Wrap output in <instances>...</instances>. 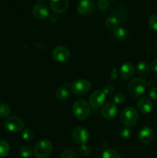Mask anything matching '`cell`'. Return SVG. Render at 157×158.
Segmentation results:
<instances>
[{"mask_svg": "<svg viewBox=\"0 0 157 158\" xmlns=\"http://www.w3.org/2000/svg\"><path fill=\"white\" fill-rule=\"evenodd\" d=\"M90 105L85 100H79L74 103L72 106V113L75 118L84 120L89 117L90 114Z\"/></svg>", "mask_w": 157, "mask_h": 158, "instance_id": "1", "label": "cell"}, {"mask_svg": "<svg viewBox=\"0 0 157 158\" xmlns=\"http://www.w3.org/2000/svg\"><path fill=\"white\" fill-rule=\"evenodd\" d=\"M147 87V83L143 79L135 78L132 80L128 86L129 94L134 97H139L143 95Z\"/></svg>", "mask_w": 157, "mask_h": 158, "instance_id": "2", "label": "cell"}, {"mask_svg": "<svg viewBox=\"0 0 157 158\" xmlns=\"http://www.w3.org/2000/svg\"><path fill=\"white\" fill-rule=\"evenodd\" d=\"M139 120V114L134 108L126 107L122 111L120 120L126 127L134 126Z\"/></svg>", "mask_w": 157, "mask_h": 158, "instance_id": "3", "label": "cell"}, {"mask_svg": "<svg viewBox=\"0 0 157 158\" xmlns=\"http://www.w3.org/2000/svg\"><path fill=\"white\" fill-rule=\"evenodd\" d=\"M52 151V144L49 140H42L34 148V154L37 158H47Z\"/></svg>", "mask_w": 157, "mask_h": 158, "instance_id": "4", "label": "cell"}, {"mask_svg": "<svg viewBox=\"0 0 157 158\" xmlns=\"http://www.w3.org/2000/svg\"><path fill=\"white\" fill-rule=\"evenodd\" d=\"M91 88L89 81L85 79H79L71 84L70 90L73 94L77 96H83L87 94Z\"/></svg>", "mask_w": 157, "mask_h": 158, "instance_id": "5", "label": "cell"}, {"mask_svg": "<svg viewBox=\"0 0 157 158\" xmlns=\"http://www.w3.org/2000/svg\"><path fill=\"white\" fill-rule=\"evenodd\" d=\"M52 56L57 63H66L70 58V52L65 46H57L52 50Z\"/></svg>", "mask_w": 157, "mask_h": 158, "instance_id": "6", "label": "cell"}, {"mask_svg": "<svg viewBox=\"0 0 157 158\" xmlns=\"http://www.w3.org/2000/svg\"><path fill=\"white\" fill-rule=\"evenodd\" d=\"M5 127L11 132H18L24 127V123L18 117H9L5 120Z\"/></svg>", "mask_w": 157, "mask_h": 158, "instance_id": "7", "label": "cell"}, {"mask_svg": "<svg viewBox=\"0 0 157 158\" xmlns=\"http://www.w3.org/2000/svg\"><path fill=\"white\" fill-rule=\"evenodd\" d=\"M72 137L74 141L78 144H86L89 140V134L85 128L78 127L72 131Z\"/></svg>", "mask_w": 157, "mask_h": 158, "instance_id": "8", "label": "cell"}, {"mask_svg": "<svg viewBox=\"0 0 157 158\" xmlns=\"http://www.w3.org/2000/svg\"><path fill=\"white\" fill-rule=\"evenodd\" d=\"M106 94L103 91L96 90L92 93V95L89 97V103L90 106L95 108H99L100 106H103L105 100H106Z\"/></svg>", "mask_w": 157, "mask_h": 158, "instance_id": "9", "label": "cell"}, {"mask_svg": "<svg viewBox=\"0 0 157 158\" xmlns=\"http://www.w3.org/2000/svg\"><path fill=\"white\" fill-rule=\"evenodd\" d=\"M95 9V4L92 0H81L77 6V12L81 15H89Z\"/></svg>", "mask_w": 157, "mask_h": 158, "instance_id": "10", "label": "cell"}, {"mask_svg": "<svg viewBox=\"0 0 157 158\" xmlns=\"http://www.w3.org/2000/svg\"><path fill=\"white\" fill-rule=\"evenodd\" d=\"M32 13L36 19H44L49 15V9L46 5L39 2L35 4L32 8Z\"/></svg>", "mask_w": 157, "mask_h": 158, "instance_id": "11", "label": "cell"}, {"mask_svg": "<svg viewBox=\"0 0 157 158\" xmlns=\"http://www.w3.org/2000/svg\"><path fill=\"white\" fill-rule=\"evenodd\" d=\"M154 137V132L152 129L149 127H143L138 133V138L141 143H149L152 141Z\"/></svg>", "mask_w": 157, "mask_h": 158, "instance_id": "12", "label": "cell"}, {"mask_svg": "<svg viewBox=\"0 0 157 158\" xmlns=\"http://www.w3.org/2000/svg\"><path fill=\"white\" fill-rule=\"evenodd\" d=\"M138 110L143 114H149L153 109V104L151 100L147 97H141L137 102Z\"/></svg>", "mask_w": 157, "mask_h": 158, "instance_id": "13", "label": "cell"}, {"mask_svg": "<svg viewBox=\"0 0 157 158\" xmlns=\"http://www.w3.org/2000/svg\"><path fill=\"white\" fill-rule=\"evenodd\" d=\"M117 114L116 105L114 103H108L104 105L102 109V115L107 120H111L115 117Z\"/></svg>", "mask_w": 157, "mask_h": 158, "instance_id": "14", "label": "cell"}, {"mask_svg": "<svg viewBox=\"0 0 157 158\" xmlns=\"http://www.w3.org/2000/svg\"><path fill=\"white\" fill-rule=\"evenodd\" d=\"M50 6L56 13H63L69 6V0H50Z\"/></svg>", "mask_w": 157, "mask_h": 158, "instance_id": "15", "label": "cell"}, {"mask_svg": "<svg viewBox=\"0 0 157 158\" xmlns=\"http://www.w3.org/2000/svg\"><path fill=\"white\" fill-rule=\"evenodd\" d=\"M135 73V67L131 63H126L121 66L120 76L125 80H130Z\"/></svg>", "mask_w": 157, "mask_h": 158, "instance_id": "16", "label": "cell"}, {"mask_svg": "<svg viewBox=\"0 0 157 158\" xmlns=\"http://www.w3.org/2000/svg\"><path fill=\"white\" fill-rule=\"evenodd\" d=\"M149 72H150V69H149V66L147 63L143 61L138 63V65H137V73H138L140 77H144V78L148 77L149 75Z\"/></svg>", "mask_w": 157, "mask_h": 158, "instance_id": "17", "label": "cell"}, {"mask_svg": "<svg viewBox=\"0 0 157 158\" xmlns=\"http://www.w3.org/2000/svg\"><path fill=\"white\" fill-rule=\"evenodd\" d=\"M112 34H113L114 37L115 39H117L118 40H120V41H123L128 36L127 31L123 27H117L116 29H114Z\"/></svg>", "mask_w": 157, "mask_h": 158, "instance_id": "18", "label": "cell"}, {"mask_svg": "<svg viewBox=\"0 0 157 158\" xmlns=\"http://www.w3.org/2000/svg\"><path fill=\"white\" fill-rule=\"evenodd\" d=\"M55 97L59 100H67L69 97V91L66 87H60L55 92Z\"/></svg>", "mask_w": 157, "mask_h": 158, "instance_id": "19", "label": "cell"}, {"mask_svg": "<svg viewBox=\"0 0 157 158\" xmlns=\"http://www.w3.org/2000/svg\"><path fill=\"white\" fill-rule=\"evenodd\" d=\"M9 144L6 140H0V157H4L9 153Z\"/></svg>", "mask_w": 157, "mask_h": 158, "instance_id": "20", "label": "cell"}, {"mask_svg": "<svg viewBox=\"0 0 157 158\" xmlns=\"http://www.w3.org/2000/svg\"><path fill=\"white\" fill-rule=\"evenodd\" d=\"M118 25H119V20L115 16L108 17L107 19H106V27L109 28V29H112V30L116 29Z\"/></svg>", "mask_w": 157, "mask_h": 158, "instance_id": "21", "label": "cell"}, {"mask_svg": "<svg viewBox=\"0 0 157 158\" xmlns=\"http://www.w3.org/2000/svg\"><path fill=\"white\" fill-rule=\"evenodd\" d=\"M103 158H121L119 154L112 149H107L104 151L102 154Z\"/></svg>", "mask_w": 157, "mask_h": 158, "instance_id": "22", "label": "cell"}, {"mask_svg": "<svg viewBox=\"0 0 157 158\" xmlns=\"http://www.w3.org/2000/svg\"><path fill=\"white\" fill-rule=\"evenodd\" d=\"M19 152L22 157L24 158H28L32 154V150L29 146L25 145V146H22L20 148Z\"/></svg>", "mask_w": 157, "mask_h": 158, "instance_id": "23", "label": "cell"}, {"mask_svg": "<svg viewBox=\"0 0 157 158\" xmlns=\"http://www.w3.org/2000/svg\"><path fill=\"white\" fill-rule=\"evenodd\" d=\"M10 107L6 103H1L0 104V117L5 118L7 117L10 114Z\"/></svg>", "mask_w": 157, "mask_h": 158, "instance_id": "24", "label": "cell"}, {"mask_svg": "<svg viewBox=\"0 0 157 158\" xmlns=\"http://www.w3.org/2000/svg\"><path fill=\"white\" fill-rule=\"evenodd\" d=\"M148 23L151 29L157 31V14H152L148 19Z\"/></svg>", "mask_w": 157, "mask_h": 158, "instance_id": "25", "label": "cell"}, {"mask_svg": "<svg viewBox=\"0 0 157 158\" xmlns=\"http://www.w3.org/2000/svg\"><path fill=\"white\" fill-rule=\"evenodd\" d=\"M22 137L25 140H26V141L31 140L33 138V132L32 131V130L29 129V128H26V129L23 130L22 134Z\"/></svg>", "mask_w": 157, "mask_h": 158, "instance_id": "26", "label": "cell"}, {"mask_svg": "<svg viewBox=\"0 0 157 158\" xmlns=\"http://www.w3.org/2000/svg\"><path fill=\"white\" fill-rule=\"evenodd\" d=\"M61 158H78V156L72 150H65L62 152Z\"/></svg>", "mask_w": 157, "mask_h": 158, "instance_id": "27", "label": "cell"}, {"mask_svg": "<svg viewBox=\"0 0 157 158\" xmlns=\"http://www.w3.org/2000/svg\"><path fill=\"white\" fill-rule=\"evenodd\" d=\"M120 136L123 138H129L132 136V131L129 127H125L120 130Z\"/></svg>", "mask_w": 157, "mask_h": 158, "instance_id": "28", "label": "cell"}, {"mask_svg": "<svg viewBox=\"0 0 157 158\" xmlns=\"http://www.w3.org/2000/svg\"><path fill=\"white\" fill-rule=\"evenodd\" d=\"M113 101L115 105H121L125 101V96L121 93H118L114 97Z\"/></svg>", "mask_w": 157, "mask_h": 158, "instance_id": "29", "label": "cell"}, {"mask_svg": "<svg viewBox=\"0 0 157 158\" xmlns=\"http://www.w3.org/2000/svg\"><path fill=\"white\" fill-rule=\"evenodd\" d=\"M78 152L83 157H87L89 154H90V149L88 146L86 144H83L80 146L79 149H78Z\"/></svg>", "mask_w": 157, "mask_h": 158, "instance_id": "30", "label": "cell"}, {"mask_svg": "<svg viewBox=\"0 0 157 158\" xmlns=\"http://www.w3.org/2000/svg\"><path fill=\"white\" fill-rule=\"evenodd\" d=\"M97 5H98V7L100 10L104 11L109 8V0H99Z\"/></svg>", "mask_w": 157, "mask_h": 158, "instance_id": "31", "label": "cell"}, {"mask_svg": "<svg viewBox=\"0 0 157 158\" xmlns=\"http://www.w3.org/2000/svg\"><path fill=\"white\" fill-rule=\"evenodd\" d=\"M103 92L106 95H111L114 92V86L112 84H108L103 89Z\"/></svg>", "mask_w": 157, "mask_h": 158, "instance_id": "32", "label": "cell"}, {"mask_svg": "<svg viewBox=\"0 0 157 158\" xmlns=\"http://www.w3.org/2000/svg\"><path fill=\"white\" fill-rule=\"evenodd\" d=\"M149 97L152 100H157V87H153L149 91Z\"/></svg>", "mask_w": 157, "mask_h": 158, "instance_id": "33", "label": "cell"}, {"mask_svg": "<svg viewBox=\"0 0 157 158\" xmlns=\"http://www.w3.org/2000/svg\"><path fill=\"white\" fill-rule=\"evenodd\" d=\"M48 17H49V20L52 23H55L58 21V16L55 14H49Z\"/></svg>", "mask_w": 157, "mask_h": 158, "instance_id": "34", "label": "cell"}, {"mask_svg": "<svg viewBox=\"0 0 157 158\" xmlns=\"http://www.w3.org/2000/svg\"><path fill=\"white\" fill-rule=\"evenodd\" d=\"M117 76H118V74H117V69H115V68H113V69H112V71H111V79H112V80H115L117 79Z\"/></svg>", "mask_w": 157, "mask_h": 158, "instance_id": "35", "label": "cell"}, {"mask_svg": "<svg viewBox=\"0 0 157 158\" xmlns=\"http://www.w3.org/2000/svg\"><path fill=\"white\" fill-rule=\"evenodd\" d=\"M151 69H152V71L157 73V58H155L151 63Z\"/></svg>", "mask_w": 157, "mask_h": 158, "instance_id": "36", "label": "cell"}, {"mask_svg": "<svg viewBox=\"0 0 157 158\" xmlns=\"http://www.w3.org/2000/svg\"><path fill=\"white\" fill-rule=\"evenodd\" d=\"M37 1H38V2H45V1H46V0H37Z\"/></svg>", "mask_w": 157, "mask_h": 158, "instance_id": "37", "label": "cell"}]
</instances>
